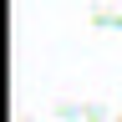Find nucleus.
Masks as SVG:
<instances>
[]
</instances>
